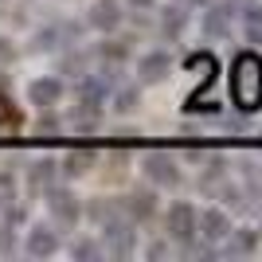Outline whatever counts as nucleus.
<instances>
[{"label":"nucleus","mask_w":262,"mask_h":262,"mask_svg":"<svg viewBox=\"0 0 262 262\" xmlns=\"http://www.w3.org/2000/svg\"><path fill=\"white\" fill-rule=\"evenodd\" d=\"M102 247H110L114 258H129L133 247H137V231H133V223H125V219H110V223H106V243H102Z\"/></svg>","instance_id":"3"},{"label":"nucleus","mask_w":262,"mask_h":262,"mask_svg":"<svg viewBox=\"0 0 262 262\" xmlns=\"http://www.w3.org/2000/svg\"><path fill=\"white\" fill-rule=\"evenodd\" d=\"M114 106H118L121 114H125V110H133V106H137V90H133V86H121L118 98H114Z\"/></svg>","instance_id":"24"},{"label":"nucleus","mask_w":262,"mask_h":262,"mask_svg":"<svg viewBox=\"0 0 262 262\" xmlns=\"http://www.w3.org/2000/svg\"><path fill=\"white\" fill-rule=\"evenodd\" d=\"M231 24H235V4L223 0V4H211V8H208V16H204V32H208L211 39H227Z\"/></svg>","instance_id":"6"},{"label":"nucleus","mask_w":262,"mask_h":262,"mask_svg":"<svg viewBox=\"0 0 262 262\" xmlns=\"http://www.w3.org/2000/svg\"><path fill=\"white\" fill-rule=\"evenodd\" d=\"M12 55H16V47L8 39H0V63H12Z\"/></svg>","instance_id":"28"},{"label":"nucleus","mask_w":262,"mask_h":262,"mask_svg":"<svg viewBox=\"0 0 262 262\" xmlns=\"http://www.w3.org/2000/svg\"><path fill=\"white\" fill-rule=\"evenodd\" d=\"M164 254H168V251H164V243H153V247H149V258H164Z\"/></svg>","instance_id":"30"},{"label":"nucleus","mask_w":262,"mask_h":262,"mask_svg":"<svg viewBox=\"0 0 262 262\" xmlns=\"http://www.w3.org/2000/svg\"><path fill=\"white\" fill-rule=\"evenodd\" d=\"M59 67H67V71H82V55H67V63L59 59Z\"/></svg>","instance_id":"27"},{"label":"nucleus","mask_w":262,"mask_h":262,"mask_svg":"<svg viewBox=\"0 0 262 262\" xmlns=\"http://www.w3.org/2000/svg\"><path fill=\"white\" fill-rule=\"evenodd\" d=\"M106 78H82L78 82V102H86V106H102L106 102Z\"/></svg>","instance_id":"17"},{"label":"nucleus","mask_w":262,"mask_h":262,"mask_svg":"<svg viewBox=\"0 0 262 262\" xmlns=\"http://www.w3.org/2000/svg\"><path fill=\"white\" fill-rule=\"evenodd\" d=\"M196 219H200L196 208L180 200V204H172V208H168V215H164V227H168V235H172L176 243H192V235H196Z\"/></svg>","instance_id":"2"},{"label":"nucleus","mask_w":262,"mask_h":262,"mask_svg":"<svg viewBox=\"0 0 262 262\" xmlns=\"http://www.w3.org/2000/svg\"><path fill=\"white\" fill-rule=\"evenodd\" d=\"M90 219H98L102 227H106L110 219H118L114 215V204H110V200H94V204H90Z\"/></svg>","instance_id":"22"},{"label":"nucleus","mask_w":262,"mask_h":262,"mask_svg":"<svg viewBox=\"0 0 262 262\" xmlns=\"http://www.w3.org/2000/svg\"><path fill=\"white\" fill-rule=\"evenodd\" d=\"M55 247H59V239H55L51 227H32L28 231V254H32V258H51Z\"/></svg>","instance_id":"13"},{"label":"nucleus","mask_w":262,"mask_h":262,"mask_svg":"<svg viewBox=\"0 0 262 262\" xmlns=\"http://www.w3.org/2000/svg\"><path fill=\"white\" fill-rule=\"evenodd\" d=\"M98 55L106 63H121V59L129 55V39H106V43L98 47Z\"/></svg>","instance_id":"19"},{"label":"nucleus","mask_w":262,"mask_h":262,"mask_svg":"<svg viewBox=\"0 0 262 262\" xmlns=\"http://www.w3.org/2000/svg\"><path fill=\"white\" fill-rule=\"evenodd\" d=\"M47 208H51L55 223H63V227H75V219H78V200L71 188H51L47 192Z\"/></svg>","instance_id":"5"},{"label":"nucleus","mask_w":262,"mask_h":262,"mask_svg":"<svg viewBox=\"0 0 262 262\" xmlns=\"http://www.w3.org/2000/svg\"><path fill=\"white\" fill-rule=\"evenodd\" d=\"M71 258H78V262H86V258H102V243H94V239H78L75 247H71Z\"/></svg>","instance_id":"20"},{"label":"nucleus","mask_w":262,"mask_h":262,"mask_svg":"<svg viewBox=\"0 0 262 262\" xmlns=\"http://www.w3.org/2000/svg\"><path fill=\"white\" fill-rule=\"evenodd\" d=\"M243 32H247L251 43H262V8L258 4H247V12H243Z\"/></svg>","instance_id":"18"},{"label":"nucleus","mask_w":262,"mask_h":262,"mask_svg":"<svg viewBox=\"0 0 262 262\" xmlns=\"http://www.w3.org/2000/svg\"><path fill=\"white\" fill-rule=\"evenodd\" d=\"M35 133H63V118H55V114H43V118L35 121Z\"/></svg>","instance_id":"23"},{"label":"nucleus","mask_w":262,"mask_h":262,"mask_svg":"<svg viewBox=\"0 0 262 262\" xmlns=\"http://www.w3.org/2000/svg\"><path fill=\"white\" fill-rule=\"evenodd\" d=\"M4 223H12V227H16V223H24V208H8V215H4Z\"/></svg>","instance_id":"29"},{"label":"nucleus","mask_w":262,"mask_h":262,"mask_svg":"<svg viewBox=\"0 0 262 262\" xmlns=\"http://www.w3.org/2000/svg\"><path fill=\"white\" fill-rule=\"evenodd\" d=\"M223 243H227V251H219L223 258H251V254L258 251V231H251V227L235 231V227H231V235Z\"/></svg>","instance_id":"9"},{"label":"nucleus","mask_w":262,"mask_h":262,"mask_svg":"<svg viewBox=\"0 0 262 262\" xmlns=\"http://www.w3.org/2000/svg\"><path fill=\"white\" fill-rule=\"evenodd\" d=\"M90 24H94L98 32H114V28L121 24V4H118V0H94Z\"/></svg>","instance_id":"12"},{"label":"nucleus","mask_w":262,"mask_h":262,"mask_svg":"<svg viewBox=\"0 0 262 262\" xmlns=\"http://www.w3.org/2000/svg\"><path fill=\"white\" fill-rule=\"evenodd\" d=\"M28 98L35 106H55V102L63 98V82L59 78H35L32 86H28Z\"/></svg>","instance_id":"14"},{"label":"nucleus","mask_w":262,"mask_h":262,"mask_svg":"<svg viewBox=\"0 0 262 262\" xmlns=\"http://www.w3.org/2000/svg\"><path fill=\"white\" fill-rule=\"evenodd\" d=\"M184 67H188V71H200V86L196 90H200V94H208L211 82H215V75H219V59L208 55V51H192L184 59ZM200 94H196V98H200Z\"/></svg>","instance_id":"11"},{"label":"nucleus","mask_w":262,"mask_h":262,"mask_svg":"<svg viewBox=\"0 0 262 262\" xmlns=\"http://www.w3.org/2000/svg\"><path fill=\"white\" fill-rule=\"evenodd\" d=\"M168 71H172V55L168 51H149L141 63H137V78L149 82V86L161 82V78H168Z\"/></svg>","instance_id":"10"},{"label":"nucleus","mask_w":262,"mask_h":262,"mask_svg":"<svg viewBox=\"0 0 262 262\" xmlns=\"http://www.w3.org/2000/svg\"><path fill=\"white\" fill-rule=\"evenodd\" d=\"M145 176H149L157 188H176L180 184V164L168 153H149L145 157Z\"/></svg>","instance_id":"4"},{"label":"nucleus","mask_w":262,"mask_h":262,"mask_svg":"<svg viewBox=\"0 0 262 262\" xmlns=\"http://www.w3.org/2000/svg\"><path fill=\"white\" fill-rule=\"evenodd\" d=\"M51 176H55V161H39L28 168V192H47V184H51Z\"/></svg>","instance_id":"16"},{"label":"nucleus","mask_w":262,"mask_h":262,"mask_svg":"<svg viewBox=\"0 0 262 262\" xmlns=\"http://www.w3.org/2000/svg\"><path fill=\"white\" fill-rule=\"evenodd\" d=\"M180 4H211V0H180Z\"/></svg>","instance_id":"31"},{"label":"nucleus","mask_w":262,"mask_h":262,"mask_svg":"<svg viewBox=\"0 0 262 262\" xmlns=\"http://www.w3.org/2000/svg\"><path fill=\"white\" fill-rule=\"evenodd\" d=\"M8 200H12V176L0 172V204H8Z\"/></svg>","instance_id":"26"},{"label":"nucleus","mask_w":262,"mask_h":262,"mask_svg":"<svg viewBox=\"0 0 262 262\" xmlns=\"http://www.w3.org/2000/svg\"><path fill=\"white\" fill-rule=\"evenodd\" d=\"M0 251H12V223H0Z\"/></svg>","instance_id":"25"},{"label":"nucleus","mask_w":262,"mask_h":262,"mask_svg":"<svg viewBox=\"0 0 262 262\" xmlns=\"http://www.w3.org/2000/svg\"><path fill=\"white\" fill-rule=\"evenodd\" d=\"M184 24H188L184 4H168V8H161V32L168 35V39H176V35L184 32Z\"/></svg>","instance_id":"15"},{"label":"nucleus","mask_w":262,"mask_h":262,"mask_svg":"<svg viewBox=\"0 0 262 262\" xmlns=\"http://www.w3.org/2000/svg\"><path fill=\"white\" fill-rule=\"evenodd\" d=\"M231 98L243 114H254L262 110V55L254 51H239L235 55V63H231Z\"/></svg>","instance_id":"1"},{"label":"nucleus","mask_w":262,"mask_h":262,"mask_svg":"<svg viewBox=\"0 0 262 262\" xmlns=\"http://www.w3.org/2000/svg\"><path fill=\"white\" fill-rule=\"evenodd\" d=\"M196 231L208 243H223L231 235V215H227V211H219V208H211V211H204V215L196 219Z\"/></svg>","instance_id":"8"},{"label":"nucleus","mask_w":262,"mask_h":262,"mask_svg":"<svg viewBox=\"0 0 262 262\" xmlns=\"http://www.w3.org/2000/svg\"><path fill=\"white\" fill-rule=\"evenodd\" d=\"M90 164H94V153H75V157H67L63 172H67V176H78V172H86Z\"/></svg>","instance_id":"21"},{"label":"nucleus","mask_w":262,"mask_h":262,"mask_svg":"<svg viewBox=\"0 0 262 262\" xmlns=\"http://www.w3.org/2000/svg\"><path fill=\"white\" fill-rule=\"evenodd\" d=\"M125 215H129L133 223H149V219H157V192H149V188L129 192V196H125Z\"/></svg>","instance_id":"7"}]
</instances>
